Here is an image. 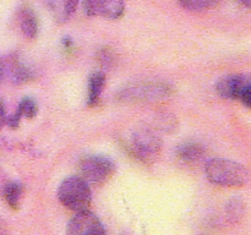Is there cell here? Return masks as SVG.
<instances>
[{"mask_svg": "<svg viewBox=\"0 0 251 235\" xmlns=\"http://www.w3.org/2000/svg\"><path fill=\"white\" fill-rule=\"evenodd\" d=\"M205 173L211 183L227 188H240L249 181V171L244 165L225 158L210 159Z\"/></svg>", "mask_w": 251, "mask_h": 235, "instance_id": "cell-1", "label": "cell"}, {"mask_svg": "<svg viewBox=\"0 0 251 235\" xmlns=\"http://www.w3.org/2000/svg\"><path fill=\"white\" fill-rule=\"evenodd\" d=\"M58 198L61 205L77 213L88 210L92 201V193L85 179L81 176H70L59 186Z\"/></svg>", "mask_w": 251, "mask_h": 235, "instance_id": "cell-2", "label": "cell"}, {"mask_svg": "<svg viewBox=\"0 0 251 235\" xmlns=\"http://www.w3.org/2000/svg\"><path fill=\"white\" fill-rule=\"evenodd\" d=\"M135 156L144 163L151 164L161 156L162 142L159 137L149 127L137 129L132 135L131 141Z\"/></svg>", "mask_w": 251, "mask_h": 235, "instance_id": "cell-3", "label": "cell"}, {"mask_svg": "<svg viewBox=\"0 0 251 235\" xmlns=\"http://www.w3.org/2000/svg\"><path fill=\"white\" fill-rule=\"evenodd\" d=\"M172 94V87L166 82L137 83L132 87L125 88L120 94L123 100L131 102H162Z\"/></svg>", "mask_w": 251, "mask_h": 235, "instance_id": "cell-4", "label": "cell"}, {"mask_svg": "<svg viewBox=\"0 0 251 235\" xmlns=\"http://www.w3.org/2000/svg\"><path fill=\"white\" fill-rule=\"evenodd\" d=\"M81 178L87 183L104 184L109 180L115 171V165L109 158L103 156H88L80 163Z\"/></svg>", "mask_w": 251, "mask_h": 235, "instance_id": "cell-5", "label": "cell"}, {"mask_svg": "<svg viewBox=\"0 0 251 235\" xmlns=\"http://www.w3.org/2000/svg\"><path fill=\"white\" fill-rule=\"evenodd\" d=\"M66 235H105L102 222L90 211L77 212L69 222Z\"/></svg>", "mask_w": 251, "mask_h": 235, "instance_id": "cell-6", "label": "cell"}, {"mask_svg": "<svg viewBox=\"0 0 251 235\" xmlns=\"http://www.w3.org/2000/svg\"><path fill=\"white\" fill-rule=\"evenodd\" d=\"M251 83V75H229L217 83V92L226 99H239L243 91Z\"/></svg>", "mask_w": 251, "mask_h": 235, "instance_id": "cell-7", "label": "cell"}, {"mask_svg": "<svg viewBox=\"0 0 251 235\" xmlns=\"http://www.w3.org/2000/svg\"><path fill=\"white\" fill-rule=\"evenodd\" d=\"M2 71L10 82L15 85H21L31 80L32 72L21 61L17 55H10L6 60L2 61Z\"/></svg>", "mask_w": 251, "mask_h": 235, "instance_id": "cell-8", "label": "cell"}, {"mask_svg": "<svg viewBox=\"0 0 251 235\" xmlns=\"http://www.w3.org/2000/svg\"><path fill=\"white\" fill-rule=\"evenodd\" d=\"M37 114V104L34 103V100L29 99V98H25L20 102L19 107H17L16 112L14 114H11L10 117H7L6 119V125H9L11 129H16L20 124V120L22 118H28L32 119L34 115Z\"/></svg>", "mask_w": 251, "mask_h": 235, "instance_id": "cell-9", "label": "cell"}, {"mask_svg": "<svg viewBox=\"0 0 251 235\" xmlns=\"http://www.w3.org/2000/svg\"><path fill=\"white\" fill-rule=\"evenodd\" d=\"M203 156H205V148L196 142H188L181 144L178 148V157L185 163H198L203 158Z\"/></svg>", "mask_w": 251, "mask_h": 235, "instance_id": "cell-10", "label": "cell"}, {"mask_svg": "<svg viewBox=\"0 0 251 235\" xmlns=\"http://www.w3.org/2000/svg\"><path fill=\"white\" fill-rule=\"evenodd\" d=\"M20 28L26 38H34L38 33V21L31 9H24L20 14Z\"/></svg>", "mask_w": 251, "mask_h": 235, "instance_id": "cell-11", "label": "cell"}, {"mask_svg": "<svg viewBox=\"0 0 251 235\" xmlns=\"http://www.w3.org/2000/svg\"><path fill=\"white\" fill-rule=\"evenodd\" d=\"M104 83L105 76L100 71L93 72L90 76V78H88V104L95 105L97 103L103 91V87H104Z\"/></svg>", "mask_w": 251, "mask_h": 235, "instance_id": "cell-12", "label": "cell"}, {"mask_svg": "<svg viewBox=\"0 0 251 235\" xmlns=\"http://www.w3.org/2000/svg\"><path fill=\"white\" fill-rule=\"evenodd\" d=\"M2 195L7 205L14 210H17L24 195V188L19 183H9L4 186Z\"/></svg>", "mask_w": 251, "mask_h": 235, "instance_id": "cell-13", "label": "cell"}, {"mask_svg": "<svg viewBox=\"0 0 251 235\" xmlns=\"http://www.w3.org/2000/svg\"><path fill=\"white\" fill-rule=\"evenodd\" d=\"M125 4L123 0H104L100 17L108 20H118L124 15Z\"/></svg>", "mask_w": 251, "mask_h": 235, "instance_id": "cell-14", "label": "cell"}, {"mask_svg": "<svg viewBox=\"0 0 251 235\" xmlns=\"http://www.w3.org/2000/svg\"><path fill=\"white\" fill-rule=\"evenodd\" d=\"M226 214H227V219L230 223L239 222L240 218L244 214V203L240 198H234L230 200L229 203L226 208Z\"/></svg>", "mask_w": 251, "mask_h": 235, "instance_id": "cell-15", "label": "cell"}, {"mask_svg": "<svg viewBox=\"0 0 251 235\" xmlns=\"http://www.w3.org/2000/svg\"><path fill=\"white\" fill-rule=\"evenodd\" d=\"M222 0H179L181 6L190 11H202L216 6Z\"/></svg>", "mask_w": 251, "mask_h": 235, "instance_id": "cell-16", "label": "cell"}, {"mask_svg": "<svg viewBox=\"0 0 251 235\" xmlns=\"http://www.w3.org/2000/svg\"><path fill=\"white\" fill-rule=\"evenodd\" d=\"M104 0H82L83 10L88 16H100Z\"/></svg>", "mask_w": 251, "mask_h": 235, "instance_id": "cell-17", "label": "cell"}, {"mask_svg": "<svg viewBox=\"0 0 251 235\" xmlns=\"http://www.w3.org/2000/svg\"><path fill=\"white\" fill-rule=\"evenodd\" d=\"M114 54L109 49H103L100 53V63L103 68H110L114 64Z\"/></svg>", "mask_w": 251, "mask_h": 235, "instance_id": "cell-18", "label": "cell"}, {"mask_svg": "<svg viewBox=\"0 0 251 235\" xmlns=\"http://www.w3.org/2000/svg\"><path fill=\"white\" fill-rule=\"evenodd\" d=\"M78 1H80V0H65V9L64 10H65L66 19H68V17H70L71 15L75 12Z\"/></svg>", "mask_w": 251, "mask_h": 235, "instance_id": "cell-19", "label": "cell"}, {"mask_svg": "<svg viewBox=\"0 0 251 235\" xmlns=\"http://www.w3.org/2000/svg\"><path fill=\"white\" fill-rule=\"evenodd\" d=\"M239 99L244 103V105H247L248 108H251V83L245 88L244 91L240 94Z\"/></svg>", "mask_w": 251, "mask_h": 235, "instance_id": "cell-20", "label": "cell"}, {"mask_svg": "<svg viewBox=\"0 0 251 235\" xmlns=\"http://www.w3.org/2000/svg\"><path fill=\"white\" fill-rule=\"evenodd\" d=\"M6 113H5V108H4V104H2L1 102H0V129H1L4 125H6Z\"/></svg>", "mask_w": 251, "mask_h": 235, "instance_id": "cell-21", "label": "cell"}, {"mask_svg": "<svg viewBox=\"0 0 251 235\" xmlns=\"http://www.w3.org/2000/svg\"><path fill=\"white\" fill-rule=\"evenodd\" d=\"M0 235H9V233H7L6 228L4 227V224H2L1 222H0Z\"/></svg>", "mask_w": 251, "mask_h": 235, "instance_id": "cell-22", "label": "cell"}, {"mask_svg": "<svg viewBox=\"0 0 251 235\" xmlns=\"http://www.w3.org/2000/svg\"><path fill=\"white\" fill-rule=\"evenodd\" d=\"M239 1L242 2L245 7H248V9L251 10V0H239Z\"/></svg>", "mask_w": 251, "mask_h": 235, "instance_id": "cell-23", "label": "cell"}, {"mask_svg": "<svg viewBox=\"0 0 251 235\" xmlns=\"http://www.w3.org/2000/svg\"><path fill=\"white\" fill-rule=\"evenodd\" d=\"M4 77V71H2V61L0 60V81Z\"/></svg>", "mask_w": 251, "mask_h": 235, "instance_id": "cell-24", "label": "cell"}]
</instances>
